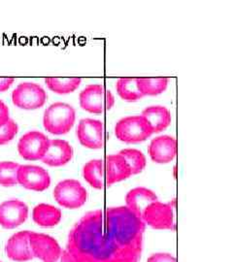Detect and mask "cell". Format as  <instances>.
<instances>
[{"label": "cell", "instance_id": "cell-17", "mask_svg": "<svg viewBox=\"0 0 233 262\" xmlns=\"http://www.w3.org/2000/svg\"><path fill=\"white\" fill-rule=\"evenodd\" d=\"M155 201H158V195L153 190L147 187H135L128 192L125 196V207L142 220L144 210Z\"/></svg>", "mask_w": 233, "mask_h": 262}, {"label": "cell", "instance_id": "cell-13", "mask_svg": "<svg viewBox=\"0 0 233 262\" xmlns=\"http://www.w3.org/2000/svg\"><path fill=\"white\" fill-rule=\"evenodd\" d=\"M151 159L159 164L173 161L177 156V141L170 135H161L151 141L148 147Z\"/></svg>", "mask_w": 233, "mask_h": 262}, {"label": "cell", "instance_id": "cell-4", "mask_svg": "<svg viewBox=\"0 0 233 262\" xmlns=\"http://www.w3.org/2000/svg\"><path fill=\"white\" fill-rule=\"evenodd\" d=\"M80 107L86 112L99 115L115 105V96L103 84H88L79 94Z\"/></svg>", "mask_w": 233, "mask_h": 262}, {"label": "cell", "instance_id": "cell-22", "mask_svg": "<svg viewBox=\"0 0 233 262\" xmlns=\"http://www.w3.org/2000/svg\"><path fill=\"white\" fill-rule=\"evenodd\" d=\"M117 94L125 101H137L143 97L138 89L137 78H121L116 83Z\"/></svg>", "mask_w": 233, "mask_h": 262}, {"label": "cell", "instance_id": "cell-8", "mask_svg": "<svg viewBox=\"0 0 233 262\" xmlns=\"http://www.w3.org/2000/svg\"><path fill=\"white\" fill-rule=\"evenodd\" d=\"M50 139L40 131H28L18 143L19 156L26 160H42L49 148Z\"/></svg>", "mask_w": 233, "mask_h": 262}, {"label": "cell", "instance_id": "cell-27", "mask_svg": "<svg viewBox=\"0 0 233 262\" xmlns=\"http://www.w3.org/2000/svg\"><path fill=\"white\" fill-rule=\"evenodd\" d=\"M147 262H177L176 258L167 253H158L152 254L148 257Z\"/></svg>", "mask_w": 233, "mask_h": 262}, {"label": "cell", "instance_id": "cell-26", "mask_svg": "<svg viewBox=\"0 0 233 262\" xmlns=\"http://www.w3.org/2000/svg\"><path fill=\"white\" fill-rule=\"evenodd\" d=\"M19 131V125L14 120L10 119L5 124L0 126V146L8 144L13 140Z\"/></svg>", "mask_w": 233, "mask_h": 262}, {"label": "cell", "instance_id": "cell-5", "mask_svg": "<svg viewBox=\"0 0 233 262\" xmlns=\"http://www.w3.org/2000/svg\"><path fill=\"white\" fill-rule=\"evenodd\" d=\"M56 202L66 209H79L88 200V191L82 184L74 179H66L59 182L54 189Z\"/></svg>", "mask_w": 233, "mask_h": 262}, {"label": "cell", "instance_id": "cell-24", "mask_svg": "<svg viewBox=\"0 0 233 262\" xmlns=\"http://www.w3.org/2000/svg\"><path fill=\"white\" fill-rule=\"evenodd\" d=\"M119 155L123 157L130 165L132 175L141 173L147 165V159L145 155L136 149H123L119 151Z\"/></svg>", "mask_w": 233, "mask_h": 262}, {"label": "cell", "instance_id": "cell-10", "mask_svg": "<svg viewBox=\"0 0 233 262\" xmlns=\"http://www.w3.org/2000/svg\"><path fill=\"white\" fill-rule=\"evenodd\" d=\"M29 246L33 257L43 262H56L62 252L55 238L33 231H29Z\"/></svg>", "mask_w": 233, "mask_h": 262}, {"label": "cell", "instance_id": "cell-19", "mask_svg": "<svg viewBox=\"0 0 233 262\" xmlns=\"http://www.w3.org/2000/svg\"><path fill=\"white\" fill-rule=\"evenodd\" d=\"M62 213L56 207L41 203L34 207L32 211V220L41 227H54L60 223Z\"/></svg>", "mask_w": 233, "mask_h": 262}, {"label": "cell", "instance_id": "cell-20", "mask_svg": "<svg viewBox=\"0 0 233 262\" xmlns=\"http://www.w3.org/2000/svg\"><path fill=\"white\" fill-rule=\"evenodd\" d=\"M83 177L93 188H104L106 186L104 161L101 159H93L87 162L83 167Z\"/></svg>", "mask_w": 233, "mask_h": 262}, {"label": "cell", "instance_id": "cell-29", "mask_svg": "<svg viewBox=\"0 0 233 262\" xmlns=\"http://www.w3.org/2000/svg\"><path fill=\"white\" fill-rule=\"evenodd\" d=\"M15 82V78L13 77H5V78H0V93H4L8 91L12 84Z\"/></svg>", "mask_w": 233, "mask_h": 262}, {"label": "cell", "instance_id": "cell-21", "mask_svg": "<svg viewBox=\"0 0 233 262\" xmlns=\"http://www.w3.org/2000/svg\"><path fill=\"white\" fill-rule=\"evenodd\" d=\"M82 83V78H59L48 77L45 79V84L48 89L57 94H69L74 93Z\"/></svg>", "mask_w": 233, "mask_h": 262}, {"label": "cell", "instance_id": "cell-1", "mask_svg": "<svg viewBox=\"0 0 233 262\" xmlns=\"http://www.w3.org/2000/svg\"><path fill=\"white\" fill-rule=\"evenodd\" d=\"M145 228L125 206L95 210L71 228L66 251L75 262H138Z\"/></svg>", "mask_w": 233, "mask_h": 262}, {"label": "cell", "instance_id": "cell-12", "mask_svg": "<svg viewBox=\"0 0 233 262\" xmlns=\"http://www.w3.org/2000/svg\"><path fill=\"white\" fill-rule=\"evenodd\" d=\"M28 207L18 199H11L0 204V225L5 229H14L26 223Z\"/></svg>", "mask_w": 233, "mask_h": 262}, {"label": "cell", "instance_id": "cell-6", "mask_svg": "<svg viewBox=\"0 0 233 262\" xmlns=\"http://www.w3.org/2000/svg\"><path fill=\"white\" fill-rule=\"evenodd\" d=\"M48 95L40 84L24 82L17 85L12 93L13 104L19 109L36 110L46 103Z\"/></svg>", "mask_w": 233, "mask_h": 262}, {"label": "cell", "instance_id": "cell-14", "mask_svg": "<svg viewBox=\"0 0 233 262\" xmlns=\"http://www.w3.org/2000/svg\"><path fill=\"white\" fill-rule=\"evenodd\" d=\"M74 156L72 146L66 140L53 139L50 140L49 148L42 162L51 167H59L71 161Z\"/></svg>", "mask_w": 233, "mask_h": 262}, {"label": "cell", "instance_id": "cell-9", "mask_svg": "<svg viewBox=\"0 0 233 262\" xmlns=\"http://www.w3.org/2000/svg\"><path fill=\"white\" fill-rule=\"evenodd\" d=\"M142 221L154 229L173 230L175 228L174 213L170 204L155 201L147 207L143 214Z\"/></svg>", "mask_w": 233, "mask_h": 262}, {"label": "cell", "instance_id": "cell-16", "mask_svg": "<svg viewBox=\"0 0 233 262\" xmlns=\"http://www.w3.org/2000/svg\"><path fill=\"white\" fill-rule=\"evenodd\" d=\"M106 186H112L116 183L130 178L131 170L126 160L119 154L107 156L104 161Z\"/></svg>", "mask_w": 233, "mask_h": 262}, {"label": "cell", "instance_id": "cell-28", "mask_svg": "<svg viewBox=\"0 0 233 262\" xmlns=\"http://www.w3.org/2000/svg\"><path fill=\"white\" fill-rule=\"evenodd\" d=\"M10 120L9 108L2 100H0V126Z\"/></svg>", "mask_w": 233, "mask_h": 262}, {"label": "cell", "instance_id": "cell-3", "mask_svg": "<svg viewBox=\"0 0 233 262\" xmlns=\"http://www.w3.org/2000/svg\"><path fill=\"white\" fill-rule=\"evenodd\" d=\"M154 134L148 121L141 115L121 119L115 125L116 137L126 144H137L147 140Z\"/></svg>", "mask_w": 233, "mask_h": 262}, {"label": "cell", "instance_id": "cell-18", "mask_svg": "<svg viewBox=\"0 0 233 262\" xmlns=\"http://www.w3.org/2000/svg\"><path fill=\"white\" fill-rule=\"evenodd\" d=\"M141 116L148 121L154 133L165 130L172 121L170 111L161 105H154L145 108L141 113Z\"/></svg>", "mask_w": 233, "mask_h": 262}, {"label": "cell", "instance_id": "cell-23", "mask_svg": "<svg viewBox=\"0 0 233 262\" xmlns=\"http://www.w3.org/2000/svg\"><path fill=\"white\" fill-rule=\"evenodd\" d=\"M169 78H137L138 89L143 96H155L162 94L167 89Z\"/></svg>", "mask_w": 233, "mask_h": 262}, {"label": "cell", "instance_id": "cell-31", "mask_svg": "<svg viewBox=\"0 0 233 262\" xmlns=\"http://www.w3.org/2000/svg\"><path fill=\"white\" fill-rule=\"evenodd\" d=\"M0 262H1V261H0Z\"/></svg>", "mask_w": 233, "mask_h": 262}, {"label": "cell", "instance_id": "cell-25", "mask_svg": "<svg viewBox=\"0 0 233 262\" xmlns=\"http://www.w3.org/2000/svg\"><path fill=\"white\" fill-rule=\"evenodd\" d=\"M19 164L13 161L0 162V186L14 187L18 185V170Z\"/></svg>", "mask_w": 233, "mask_h": 262}, {"label": "cell", "instance_id": "cell-11", "mask_svg": "<svg viewBox=\"0 0 233 262\" xmlns=\"http://www.w3.org/2000/svg\"><path fill=\"white\" fill-rule=\"evenodd\" d=\"M17 178L22 187L37 192L46 190L51 185L49 172L36 165H19Z\"/></svg>", "mask_w": 233, "mask_h": 262}, {"label": "cell", "instance_id": "cell-30", "mask_svg": "<svg viewBox=\"0 0 233 262\" xmlns=\"http://www.w3.org/2000/svg\"><path fill=\"white\" fill-rule=\"evenodd\" d=\"M56 262H75L73 257L69 254V253L66 250H62L60 253L59 258Z\"/></svg>", "mask_w": 233, "mask_h": 262}, {"label": "cell", "instance_id": "cell-2", "mask_svg": "<svg viewBox=\"0 0 233 262\" xmlns=\"http://www.w3.org/2000/svg\"><path fill=\"white\" fill-rule=\"evenodd\" d=\"M76 121L74 107L65 102L51 104L44 112L43 125L54 135H63L72 129Z\"/></svg>", "mask_w": 233, "mask_h": 262}, {"label": "cell", "instance_id": "cell-7", "mask_svg": "<svg viewBox=\"0 0 233 262\" xmlns=\"http://www.w3.org/2000/svg\"><path fill=\"white\" fill-rule=\"evenodd\" d=\"M76 135L84 148L99 150L105 145L104 124L99 120L82 119L76 128Z\"/></svg>", "mask_w": 233, "mask_h": 262}, {"label": "cell", "instance_id": "cell-15", "mask_svg": "<svg viewBox=\"0 0 233 262\" xmlns=\"http://www.w3.org/2000/svg\"><path fill=\"white\" fill-rule=\"evenodd\" d=\"M5 252L11 260L27 262L33 258L29 246V231H19L10 237L7 241Z\"/></svg>", "mask_w": 233, "mask_h": 262}]
</instances>
